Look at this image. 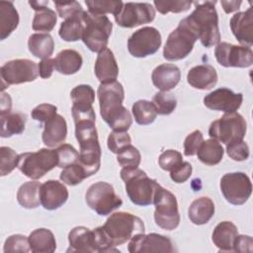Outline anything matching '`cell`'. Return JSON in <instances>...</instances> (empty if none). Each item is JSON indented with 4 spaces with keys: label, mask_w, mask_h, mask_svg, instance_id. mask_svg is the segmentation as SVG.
Returning <instances> with one entry per match:
<instances>
[{
    "label": "cell",
    "mask_w": 253,
    "mask_h": 253,
    "mask_svg": "<svg viewBox=\"0 0 253 253\" xmlns=\"http://www.w3.org/2000/svg\"><path fill=\"white\" fill-rule=\"evenodd\" d=\"M87 173L83 166L78 162L71 164L65 168L60 173L59 179L68 186H76L80 184L84 179H86Z\"/></svg>",
    "instance_id": "cell-39"
},
{
    "label": "cell",
    "mask_w": 253,
    "mask_h": 253,
    "mask_svg": "<svg viewBox=\"0 0 253 253\" xmlns=\"http://www.w3.org/2000/svg\"><path fill=\"white\" fill-rule=\"evenodd\" d=\"M1 117V136L10 137L25 130L27 116L22 113H9Z\"/></svg>",
    "instance_id": "cell-36"
},
{
    "label": "cell",
    "mask_w": 253,
    "mask_h": 253,
    "mask_svg": "<svg viewBox=\"0 0 253 253\" xmlns=\"http://www.w3.org/2000/svg\"><path fill=\"white\" fill-rule=\"evenodd\" d=\"M58 165L56 149L41 148L36 152L19 154L17 167L28 178L38 180Z\"/></svg>",
    "instance_id": "cell-7"
},
{
    "label": "cell",
    "mask_w": 253,
    "mask_h": 253,
    "mask_svg": "<svg viewBox=\"0 0 253 253\" xmlns=\"http://www.w3.org/2000/svg\"><path fill=\"white\" fill-rule=\"evenodd\" d=\"M2 92L9 85L32 82L39 76L38 64L30 59H14L6 62L0 69Z\"/></svg>",
    "instance_id": "cell-12"
},
{
    "label": "cell",
    "mask_w": 253,
    "mask_h": 253,
    "mask_svg": "<svg viewBox=\"0 0 253 253\" xmlns=\"http://www.w3.org/2000/svg\"><path fill=\"white\" fill-rule=\"evenodd\" d=\"M230 29L236 40L245 46L253 44V10L248 8L244 12L234 14L230 19Z\"/></svg>",
    "instance_id": "cell-20"
},
{
    "label": "cell",
    "mask_w": 253,
    "mask_h": 253,
    "mask_svg": "<svg viewBox=\"0 0 253 253\" xmlns=\"http://www.w3.org/2000/svg\"><path fill=\"white\" fill-rule=\"evenodd\" d=\"M29 4L36 11L33 20V29L39 32H50L54 28L57 17L53 10L46 7L48 1H29Z\"/></svg>",
    "instance_id": "cell-27"
},
{
    "label": "cell",
    "mask_w": 253,
    "mask_h": 253,
    "mask_svg": "<svg viewBox=\"0 0 253 253\" xmlns=\"http://www.w3.org/2000/svg\"><path fill=\"white\" fill-rule=\"evenodd\" d=\"M38 66H39L40 76L43 79H46L52 75V71L54 69V61L50 57L42 59V61L38 64Z\"/></svg>",
    "instance_id": "cell-54"
},
{
    "label": "cell",
    "mask_w": 253,
    "mask_h": 253,
    "mask_svg": "<svg viewBox=\"0 0 253 253\" xmlns=\"http://www.w3.org/2000/svg\"><path fill=\"white\" fill-rule=\"evenodd\" d=\"M41 183L34 180L24 183L17 192V201L25 209H36L41 204Z\"/></svg>",
    "instance_id": "cell-34"
},
{
    "label": "cell",
    "mask_w": 253,
    "mask_h": 253,
    "mask_svg": "<svg viewBox=\"0 0 253 253\" xmlns=\"http://www.w3.org/2000/svg\"><path fill=\"white\" fill-rule=\"evenodd\" d=\"M121 178L125 182L126 192L129 200L136 206L146 207L153 204V199L159 184L147 174L136 168H123Z\"/></svg>",
    "instance_id": "cell-4"
},
{
    "label": "cell",
    "mask_w": 253,
    "mask_h": 253,
    "mask_svg": "<svg viewBox=\"0 0 253 253\" xmlns=\"http://www.w3.org/2000/svg\"><path fill=\"white\" fill-rule=\"evenodd\" d=\"M195 10L188 19L198 33L199 40L205 47L217 44L220 41L218 28V16L214 5L216 1L194 2Z\"/></svg>",
    "instance_id": "cell-3"
},
{
    "label": "cell",
    "mask_w": 253,
    "mask_h": 253,
    "mask_svg": "<svg viewBox=\"0 0 253 253\" xmlns=\"http://www.w3.org/2000/svg\"><path fill=\"white\" fill-rule=\"evenodd\" d=\"M41 205L47 211H54L63 206L68 199V190L59 181L47 180L41 185Z\"/></svg>",
    "instance_id": "cell-19"
},
{
    "label": "cell",
    "mask_w": 253,
    "mask_h": 253,
    "mask_svg": "<svg viewBox=\"0 0 253 253\" xmlns=\"http://www.w3.org/2000/svg\"><path fill=\"white\" fill-rule=\"evenodd\" d=\"M238 235V229L231 221H221L213 229L211 240L222 252H233V243Z\"/></svg>",
    "instance_id": "cell-26"
},
{
    "label": "cell",
    "mask_w": 253,
    "mask_h": 253,
    "mask_svg": "<svg viewBox=\"0 0 253 253\" xmlns=\"http://www.w3.org/2000/svg\"><path fill=\"white\" fill-rule=\"evenodd\" d=\"M132 115L135 122L138 125L146 126L152 124L157 116L156 110L152 104L147 100H138L136 101L131 108Z\"/></svg>",
    "instance_id": "cell-37"
},
{
    "label": "cell",
    "mask_w": 253,
    "mask_h": 253,
    "mask_svg": "<svg viewBox=\"0 0 253 253\" xmlns=\"http://www.w3.org/2000/svg\"><path fill=\"white\" fill-rule=\"evenodd\" d=\"M82 17L84 21L83 42L91 51H102L107 47L112 34V22L105 15H94L88 11H83Z\"/></svg>",
    "instance_id": "cell-6"
},
{
    "label": "cell",
    "mask_w": 253,
    "mask_h": 253,
    "mask_svg": "<svg viewBox=\"0 0 253 253\" xmlns=\"http://www.w3.org/2000/svg\"><path fill=\"white\" fill-rule=\"evenodd\" d=\"M153 204L155 206V223L165 230L177 228L180 223V213L174 194L159 185L153 199Z\"/></svg>",
    "instance_id": "cell-9"
},
{
    "label": "cell",
    "mask_w": 253,
    "mask_h": 253,
    "mask_svg": "<svg viewBox=\"0 0 253 253\" xmlns=\"http://www.w3.org/2000/svg\"><path fill=\"white\" fill-rule=\"evenodd\" d=\"M18 157L19 155L11 147H0V175L2 177L10 174L17 167Z\"/></svg>",
    "instance_id": "cell-42"
},
{
    "label": "cell",
    "mask_w": 253,
    "mask_h": 253,
    "mask_svg": "<svg viewBox=\"0 0 253 253\" xmlns=\"http://www.w3.org/2000/svg\"><path fill=\"white\" fill-rule=\"evenodd\" d=\"M156 10L165 15L169 12L172 13H181V12H186L190 9L191 5L193 2L183 0V1H157L155 0L153 2Z\"/></svg>",
    "instance_id": "cell-43"
},
{
    "label": "cell",
    "mask_w": 253,
    "mask_h": 253,
    "mask_svg": "<svg viewBox=\"0 0 253 253\" xmlns=\"http://www.w3.org/2000/svg\"><path fill=\"white\" fill-rule=\"evenodd\" d=\"M70 97L72 100L71 113L74 122L85 119L96 121V115L92 107L95 101V91L90 85L81 84L74 87L70 92Z\"/></svg>",
    "instance_id": "cell-16"
},
{
    "label": "cell",
    "mask_w": 253,
    "mask_h": 253,
    "mask_svg": "<svg viewBox=\"0 0 253 253\" xmlns=\"http://www.w3.org/2000/svg\"><path fill=\"white\" fill-rule=\"evenodd\" d=\"M223 147L219 141L210 138L204 140L197 151V156L199 160L206 165H216L223 157Z\"/></svg>",
    "instance_id": "cell-33"
},
{
    "label": "cell",
    "mask_w": 253,
    "mask_h": 253,
    "mask_svg": "<svg viewBox=\"0 0 253 253\" xmlns=\"http://www.w3.org/2000/svg\"><path fill=\"white\" fill-rule=\"evenodd\" d=\"M19 14L12 1H0V40L4 41L16 30Z\"/></svg>",
    "instance_id": "cell-31"
},
{
    "label": "cell",
    "mask_w": 253,
    "mask_h": 253,
    "mask_svg": "<svg viewBox=\"0 0 253 253\" xmlns=\"http://www.w3.org/2000/svg\"><path fill=\"white\" fill-rule=\"evenodd\" d=\"M253 250V239L249 235H237L233 243V251L251 253Z\"/></svg>",
    "instance_id": "cell-53"
},
{
    "label": "cell",
    "mask_w": 253,
    "mask_h": 253,
    "mask_svg": "<svg viewBox=\"0 0 253 253\" xmlns=\"http://www.w3.org/2000/svg\"><path fill=\"white\" fill-rule=\"evenodd\" d=\"M3 251L8 252H29L31 251L29 239L22 234H14L9 236L4 243Z\"/></svg>",
    "instance_id": "cell-45"
},
{
    "label": "cell",
    "mask_w": 253,
    "mask_h": 253,
    "mask_svg": "<svg viewBox=\"0 0 253 253\" xmlns=\"http://www.w3.org/2000/svg\"><path fill=\"white\" fill-rule=\"evenodd\" d=\"M192 171H193L192 165L187 161H183L178 166H176L173 170L170 171V178L175 183H178V184L184 183L191 177Z\"/></svg>",
    "instance_id": "cell-52"
},
{
    "label": "cell",
    "mask_w": 253,
    "mask_h": 253,
    "mask_svg": "<svg viewBox=\"0 0 253 253\" xmlns=\"http://www.w3.org/2000/svg\"><path fill=\"white\" fill-rule=\"evenodd\" d=\"M101 228L112 247L122 245L135 235L144 233L145 230L144 223L140 217L126 211L112 213Z\"/></svg>",
    "instance_id": "cell-2"
},
{
    "label": "cell",
    "mask_w": 253,
    "mask_h": 253,
    "mask_svg": "<svg viewBox=\"0 0 253 253\" xmlns=\"http://www.w3.org/2000/svg\"><path fill=\"white\" fill-rule=\"evenodd\" d=\"M28 47L30 52L42 59L49 58L54 49V42L52 37L47 34H33L28 41Z\"/></svg>",
    "instance_id": "cell-32"
},
{
    "label": "cell",
    "mask_w": 253,
    "mask_h": 253,
    "mask_svg": "<svg viewBox=\"0 0 253 253\" xmlns=\"http://www.w3.org/2000/svg\"><path fill=\"white\" fill-rule=\"evenodd\" d=\"M53 4L59 17L65 20L74 17L84 11L82 6L77 1H53Z\"/></svg>",
    "instance_id": "cell-47"
},
{
    "label": "cell",
    "mask_w": 253,
    "mask_h": 253,
    "mask_svg": "<svg viewBox=\"0 0 253 253\" xmlns=\"http://www.w3.org/2000/svg\"><path fill=\"white\" fill-rule=\"evenodd\" d=\"M247 129L244 118L236 113H225L220 119L213 121L209 128V135L225 145L243 140Z\"/></svg>",
    "instance_id": "cell-8"
},
{
    "label": "cell",
    "mask_w": 253,
    "mask_h": 253,
    "mask_svg": "<svg viewBox=\"0 0 253 253\" xmlns=\"http://www.w3.org/2000/svg\"><path fill=\"white\" fill-rule=\"evenodd\" d=\"M152 104L159 115H170L177 106L175 96L167 92H158L152 99Z\"/></svg>",
    "instance_id": "cell-40"
},
{
    "label": "cell",
    "mask_w": 253,
    "mask_h": 253,
    "mask_svg": "<svg viewBox=\"0 0 253 253\" xmlns=\"http://www.w3.org/2000/svg\"><path fill=\"white\" fill-rule=\"evenodd\" d=\"M242 1H221L220 4L223 7V10L226 14L237 11L240 8Z\"/></svg>",
    "instance_id": "cell-56"
},
{
    "label": "cell",
    "mask_w": 253,
    "mask_h": 253,
    "mask_svg": "<svg viewBox=\"0 0 253 253\" xmlns=\"http://www.w3.org/2000/svg\"><path fill=\"white\" fill-rule=\"evenodd\" d=\"M117 160L123 168H136L140 164L141 155L136 147L129 144L118 153Z\"/></svg>",
    "instance_id": "cell-41"
},
{
    "label": "cell",
    "mask_w": 253,
    "mask_h": 253,
    "mask_svg": "<svg viewBox=\"0 0 253 253\" xmlns=\"http://www.w3.org/2000/svg\"><path fill=\"white\" fill-rule=\"evenodd\" d=\"M155 18V9L150 3L126 2L120 13L115 16L116 23L123 28H134L152 22Z\"/></svg>",
    "instance_id": "cell-14"
},
{
    "label": "cell",
    "mask_w": 253,
    "mask_h": 253,
    "mask_svg": "<svg viewBox=\"0 0 253 253\" xmlns=\"http://www.w3.org/2000/svg\"><path fill=\"white\" fill-rule=\"evenodd\" d=\"M243 101L241 93H234L228 88H218L204 98V105L213 111L224 113L236 112Z\"/></svg>",
    "instance_id": "cell-18"
},
{
    "label": "cell",
    "mask_w": 253,
    "mask_h": 253,
    "mask_svg": "<svg viewBox=\"0 0 253 253\" xmlns=\"http://www.w3.org/2000/svg\"><path fill=\"white\" fill-rule=\"evenodd\" d=\"M57 155H58V167L65 168L71 164L78 162L79 160V153L78 151L70 144L63 143L60 144L57 148Z\"/></svg>",
    "instance_id": "cell-44"
},
{
    "label": "cell",
    "mask_w": 253,
    "mask_h": 253,
    "mask_svg": "<svg viewBox=\"0 0 253 253\" xmlns=\"http://www.w3.org/2000/svg\"><path fill=\"white\" fill-rule=\"evenodd\" d=\"M31 251L34 253H52L56 249L53 233L46 228H38L28 237Z\"/></svg>",
    "instance_id": "cell-30"
},
{
    "label": "cell",
    "mask_w": 253,
    "mask_h": 253,
    "mask_svg": "<svg viewBox=\"0 0 253 253\" xmlns=\"http://www.w3.org/2000/svg\"><path fill=\"white\" fill-rule=\"evenodd\" d=\"M57 108L51 104H41L32 111V118L40 123H46L56 115Z\"/></svg>",
    "instance_id": "cell-51"
},
{
    "label": "cell",
    "mask_w": 253,
    "mask_h": 253,
    "mask_svg": "<svg viewBox=\"0 0 253 253\" xmlns=\"http://www.w3.org/2000/svg\"><path fill=\"white\" fill-rule=\"evenodd\" d=\"M12 109V99L9 94L2 92L1 94V103H0V116L11 113Z\"/></svg>",
    "instance_id": "cell-55"
},
{
    "label": "cell",
    "mask_w": 253,
    "mask_h": 253,
    "mask_svg": "<svg viewBox=\"0 0 253 253\" xmlns=\"http://www.w3.org/2000/svg\"><path fill=\"white\" fill-rule=\"evenodd\" d=\"M162 43L160 32L153 27L135 31L127 41L128 52L134 57H146L155 53Z\"/></svg>",
    "instance_id": "cell-13"
},
{
    "label": "cell",
    "mask_w": 253,
    "mask_h": 253,
    "mask_svg": "<svg viewBox=\"0 0 253 253\" xmlns=\"http://www.w3.org/2000/svg\"><path fill=\"white\" fill-rule=\"evenodd\" d=\"M188 213L194 224H206L214 214V204L209 197L198 198L192 202Z\"/></svg>",
    "instance_id": "cell-28"
},
{
    "label": "cell",
    "mask_w": 253,
    "mask_h": 253,
    "mask_svg": "<svg viewBox=\"0 0 253 253\" xmlns=\"http://www.w3.org/2000/svg\"><path fill=\"white\" fill-rule=\"evenodd\" d=\"M53 61L54 69L65 75H71L78 72L83 63L81 54L74 49L61 50Z\"/></svg>",
    "instance_id": "cell-29"
},
{
    "label": "cell",
    "mask_w": 253,
    "mask_h": 253,
    "mask_svg": "<svg viewBox=\"0 0 253 253\" xmlns=\"http://www.w3.org/2000/svg\"><path fill=\"white\" fill-rule=\"evenodd\" d=\"M66 135L67 124L62 116L56 114L52 119L44 123L42 138L47 147H55L62 144L66 139Z\"/></svg>",
    "instance_id": "cell-25"
},
{
    "label": "cell",
    "mask_w": 253,
    "mask_h": 253,
    "mask_svg": "<svg viewBox=\"0 0 253 253\" xmlns=\"http://www.w3.org/2000/svg\"><path fill=\"white\" fill-rule=\"evenodd\" d=\"M82 13L66 19L64 22L61 23L58 35L63 41L76 42L82 40V35L84 31V21Z\"/></svg>",
    "instance_id": "cell-35"
},
{
    "label": "cell",
    "mask_w": 253,
    "mask_h": 253,
    "mask_svg": "<svg viewBox=\"0 0 253 253\" xmlns=\"http://www.w3.org/2000/svg\"><path fill=\"white\" fill-rule=\"evenodd\" d=\"M188 83L200 90H210L217 82V73L210 64H200L191 68L187 74Z\"/></svg>",
    "instance_id": "cell-24"
},
{
    "label": "cell",
    "mask_w": 253,
    "mask_h": 253,
    "mask_svg": "<svg viewBox=\"0 0 253 253\" xmlns=\"http://www.w3.org/2000/svg\"><path fill=\"white\" fill-rule=\"evenodd\" d=\"M68 241L70 248L67 252H99L94 229L91 230L85 226H76L69 232Z\"/></svg>",
    "instance_id": "cell-21"
},
{
    "label": "cell",
    "mask_w": 253,
    "mask_h": 253,
    "mask_svg": "<svg viewBox=\"0 0 253 253\" xmlns=\"http://www.w3.org/2000/svg\"><path fill=\"white\" fill-rule=\"evenodd\" d=\"M199 39L198 33L188 19L180 21L178 27L170 33L163 48V56L169 61H177L185 58L193 50L194 44Z\"/></svg>",
    "instance_id": "cell-5"
},
{
    "label": "cell",
    "mask_w": 253,
    "mask_h": 253,
    "mask_svg": "<svg viewBox=\"0 0 253 253\" xmlns=\"http://www.w3.org/2000/svg\"><path fill=\"white\" fill-rule=\"evenodd\" d=\"M217 62L224 67H249L253 64V51L245 45H235L225 42H218L214 49Z\"/></svg>",
    "instance_id": "cell-15"
},
{
    "label": "cell",
    "mask_w": 253,
    "mask_h": 253,
    "mask_svg": "<svg viewBox=\"0 0 253 253\" xmlns=\"http://www.w3.org/2000/svg\"><path fill=\"white\" fill-rule=\"evenodd\" d=\"M85 4L88 7V12L94 15H105L107 13H111L116 16L124 6V2L113 0H86Z\"/></svg>",
    "instance_id": "cell-38"
},
{
    "label": "cell",
    "mask_w": 253,
    "mask_h": 253,
    "mask_svg": "<svg viewBox=\"0 0 253 253\" xmlns=\"http://www.w3.org/2000/svg\"><path fill=\"white\" fill-rule=\"evenodd\" d=\"M131 138L126 131H112L108 136V148L118 154L123 148L129 145Z\"/></svg>",
    "instance_id": "cell-46"
},
{
    "label": "cell",
    "mask_w": 253,
    "mask_h": 253,
    "mask_svg": "<svg viewBox=\"0 0 253 253\" xmlns=\"http://www.w3.org/2000/svg\"><path fill=\"white\" fill-rule=\"evenodd\" d=\"M85 201L99 215H108L123 205V200L115 193L113 186L103 181L96 182L88 188Z\"/></svg>",
    "instance_id": "cell-10"
},
{
    "label": "cell",
    "mask_w": 253,
    "mask_h": 253,
    "mask_svg": "<svg viewBox=\"0 0 253 253\" xmlns=\"http://www.w3.org/2000/svg\"><path fill=\"white\" fill-rule=\"evenodd\" d=\"M227 155L234 161H243L249 157V146L244 140L231 142L226 145Z\"/></svg>",
    "instance_id": "cell-49"
},
{
    "label": "cell",
    "mask_w": 253,
    "mask_h": 253,
    "mask_svg": "<svg viewBox=\"0 0 253 253\" xmlns=\"http://www.w3.org/2000/svg\"><path fill=\"white\" fill-rule=\"evenodd\" d=\"M130 253L137 252H174V246L170 238L158 233H140L132 237L127 246Z\"/></svg>",
    "instance_id": "cell-17"
},
{
    "label": "cell",
    "mask_w": 253,
    "mask_h": 253,
    "mask_svg": "<svg viewBox=\"0 0 253 253\" xmlns=\"http://www.w3.org/2000/svg\"><path fill=\"white\" fill-rule=\"evenodd\" d=\"M94 70L96 77L103 84L117 81L116 79L119 75V66L114 53L110 48L106 47L99 52Z\"/></svg>",
    "instance_id": "cell-22"
},
{
    "label": "cell",
    "mask_w": 253,
    "mask_h": 253,
    "mask_svg": "<svg viewBox=\"0 0 253 253\" xmlns=\"http://www.w3.org/2000/svg\"><path fill=\"white\" fill-rule=\"evenodd\" d=\"M181 162H183L182 154L174 149H168L162 152L158 158L159 166L165 171L173 170Z\"/></svg>",
    "instance_id": "cell-48"
},
{
    "label": "cell",
    "mask_w": 253,
    "mask_h": 253,
    "mask_svg": "<svg viewBox=\"0 0 253 253\" xmlns=\"http://www.w3.org/2000/svg\"><path fill=\"white\" fill-rule=\"evenodd\" d=\"M219 187L225 200L235 206L247 202L252 193L250 178L243 172L224 174L220 179Z\"/></svg>",
    "instance_id": "cell-11"
},
{
    "label": "cell",
    "mask_w": 253,
    "mask_h": 253,
    "mask_svg": "<svg viewBox=\"0 0 253 253\" xmlns=\"http://www.w3.org/2000/svg\"><path fill=\"white\" fill-rule=\"evenodd\" d=\"M97 94L102 119L114 131H127L132 124V118L129 111L123 106L125 99L123 85L118 81L101 83Z\"/></svg>",
    "instance_id": "cell-1"
},
{
    "label": "cell",
    "mask_w": 253,
    "mask_h": 253,
    "mask_svg": "<svg viewBox=\"0 0 253 253\" xmlns=\"http://www.w3.org/2000/svg\"><path fill=\"white\" fill-rule=\"evenodd\" d=\"M204 141V135L201 130L196 129L185 138L184 141V154L186 156H193L197 154L202 142Z\"/></svg>",
    "instance_id": "cell-50"
},
{
    "label": "cell",
    "mask_w": 253,
    "mask_h": 253,
    "mask_svg": "<svg viewBox=\"0 0 253 253\" xmlns=\"http://www.w3.org/2000/svg\"><path fill=\"white\" fill-rule=\"evenodd\" d=\"M181 79L179 67L173 63H163L154 68L151 74L153 85L161 92H168L175 88Z\"/></svg>",
    "instance_id": "cell-23"
}]
</instances>
